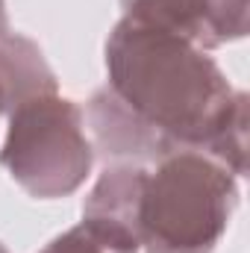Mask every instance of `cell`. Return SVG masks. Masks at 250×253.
<instances>
[{
	"label": "cell",
	"instance_id": "7",
	"mask_svg": "<svg viewBox=\"0 0 250 253\" xmlns=\"http://www.w3.org/2000/svg\"><path fill=\"white\" fill-rule=\"evenodd\" d=\"M138 251L141 248L129 233L115 230L109 224H100V221L83 218L77 227L56 236L39 253H138Z\"/></svg>",
	"mask_w": 250,
	"mask_h": 253
},
{
	"label": "cell",
	"instance_id": "9",
	"mask_svg": "<svg viewBox=\"0 0 250 253\" xmlns=\"http://www.w3.org/2000/svg\"><path fill=\"white\" fill-rule=\"evenodd\" d=\"M0 253H9V251H6V248H3V245H0Z\"/></svg>",
	"mask_w": 250,
	"mask_h": 253
},
{
	"label": "cell",
	"instance_id": "8",
	"mask_svg": "<svg viewBox=\"0 0 250 253\" xmlns=\"http://www.w3.org/2000/svg\"><path fill=\"white\" fill-rule=\"evenodd\" d=\"M9 33V18H6V3L0 0V39Z\"/></svg>",
	"mask_w": 250,
	"mask_h": 253
},
{
	"label": "cell",
	"instance_id": "1",
	"mask_svg": "<svg viewBox=\"0 0 250 253\" xmlns=\"http://www.w3.org/2000/svg\"><path fill=\"white\" fill-rule=\"evenodd\" d=\"M106 71L109 91L174 150H200L230 174H248V94L206 50L121 18L106 42Z\"/></svg>",
	"mask_w": 250,
	"mask_h": 253
},
{
	"label": "cell",
	"instance_id": "5",
	"mask_svg": "<svg viewBox=\"0 0 250 253\" xmlns=\"http://www.w3.org/2000/svg\"><path fill=\"white\" fill-rule=\"evenodd\" d=\"M88 126L97 153L106 162H132V165H153L174 147L144 124L135 112H129L124 103L106 88H97L88 100Z\"/></svg>",
	"mask_w": 250,
	"mask_h": 253
},
{
	"label": "cell",
	"instance_id": "4",
	"mask_svg": "<svg viewBox=\"0 0 250 253\" xmlns=\"http://www.w3.org/2000/svg\"><path fill=\"white\" fill-rule=\"evenodd\" d=\"M129 21L215 50L248 33V0H124Z\"/></svg>",
	"mask_w": 250,
	"mask_h": 253
},
{
	"label": "cell",
	"instance_id": "2",
	"mask_svg": "<svg viewBox=\"0 0 250 253\" xmlns=\"http://www.w3.org/2000/svg\"><path fill=\"white\" fill-rule=\"evenodd\" d=\"M239 203L236 174L200 150L177 147L141 180L132 233L144 253H212Z\"/></svg>",
	"mask_w": 250,
	"mask_h": 253
},
{
	"label": "cell",
	"instance_id": "6",
	"mask_svg": "<svg viewBox=\"0 0 250 253\" xmlns=\"http://www.w3.org/2000/svg\"><path fill=\"white\" fill-rule=\"evenodd\" d=\"M44 94H56V74L44 62L39 44L27 36L6 33L0 39V115Z\"/></svg>",
	"mask_w": 250,
	"mask_h": 253
},
{
	"label": "cell",
	"instance_id": "3",
	"mask_svg": "<svg viewBox=\"0 0 250 253\" xmlns=\"http://www.w3.org/2000/svg\"><path fill=\"white\" fill-rule=\"evenodd\" d=\"M91 141L83 129V109L56 94L33 97L9 112V132L0 165L39 200L68 197L91 171Z\"/></svg>",
	"mask_w": 250,
	"mask_h": 253
}]
</instances>
